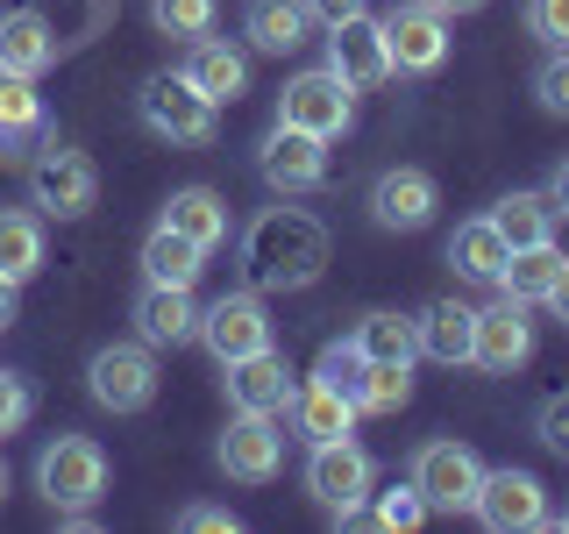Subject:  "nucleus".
<instances>
[{
	"label": "nucleus",
	"mask_w": 569,
	"mask_h": 534,
	"mask_svg": "<svg viewBox=\"0 0 569 534\" xmlns=\"http://www.w3.org/2000/svg\"><path fill=\"white\" fill-rule=\"evenodd\" d=\"M328 271V228L307 207H271L242 236V278L249 293H307Z\"/></svg>",
	"instance_id": "1"
},
{
	"label": "nucleus",
	"mask_w": 569,
	"mask_h": 534,
	"mask_svg": "<svg viewBox=\"0 0 569 534\" xmlns=\"http://www.w3.org/2000/svg\"><path fill=\"white\" fill-rule=\"evenodd\" d=\"M370 485H378V463L356 449L349 435L313 442V456H307V492H313V498H320V506H328L342 527L363 521V498H370Z\"/></svg>",
	"instance_id": "2"
},
{
	"label": "nucleus",
	"mask_w": 569,
	"mask_h": 534,
	"mask_svg": "<svg viewBox=\"0 0 569 534\" xmlns=\"http://www.w3.org/2000/svg\"><path fill=\"white\" fill-rule=\"evenodd\" d=\"M278 121H284V129H307L320 142H335V136L356 129V86L335 79L328 65H313V71H299V79H284Z\"/></svg>",
	"instance_id": "3"
},
{
	"label": "nucleus",
	"mask_w": 569,
	"mask_h": 534,
	"mask_svg": "<svg viewBox=\"0 0 569 534\" xmlns=\"http://www.w3.org/2000/svg\"><path fill=\"white\" fill-rule=\"evenodd\" d=\"M36 492L58 513H79L107 492V449L93 435H58L43 456H36Z\"/></svg>",
	"instance_id": "4"
},
{
	"label": "nucleus",
	"mask_w": 569,
	"mask_h": 534,
	"mask_svg": "<svg viewBox=\"0 0 569 534\" xmlns=\"http://www.w3.org/2000/svg\"><path fill=\"white\" fill-rule=\"evenodd\" d=\"M136 107H142V121H150L164 142H213V129H221V107H213L186 71H157V79H142Z\"/></svg>",
	"instance_id": "5"
},
{
	"label": "nucleus",
	"mask_w": 569,
	"mask_h": 534,
	"mask_svg": "<svg viewBox=\"0 0 569 534\" xmlns=\"http://www.w3.org/2000/svg\"><path fill=\"white\" fill-rule=\"evenodd\" d=\"M29 192H36V207H43L50 221H86L93 200H100V171H93V157H86V150L50 142V150L29 165Z\"/></svg>",
	"instance_id": "6"
},
{
	"label": "nucleus",
	"mask_w": 569,
	"mask_h": 534,
	"mask_svg": "<svg viewBox=\"0 0 569 534\" xmlns=\"http://www.w3.org/2000/svg\"><path fill=\"white\" fill-rule=\"evenodd\" d=\"M86 392L107 406V414H142L157 399V356L150 343H107L86 364Z\"/></svg>",
	"instance_id": "7"
},
{
	"label": "nucleus",
	"mask_w": 569,
	"mask_h": 534,
	"mask_svg": "<svg viewBox=\"0 0 569 534\" xmlns=\"http://www.w3.org/2000/svg\"><path fill=\"white\" fill-rule=\"evenodd\" d=\"M213 463H221L236 485H271L284 471V427L278 414H236L213 442Z\"/></svg>",
	"instance_id": "8"
},
{
	"label": "nucleus",
	"mask_w": 569,
	"mask_h": 534,
	"mask_svg": "<svg viewBox=\"0 0 569 534\" xmlns=\"http://www.w3.org/2000/svg\"><path fill=\"white\" fill-rule=\"evenodd\" d=\"M477 477H485V463L462 442H420L413 449V492L427 498V513H470Z\"/></svg>",
	"instance_id": "9"
},
{
	"label": "nucleus",
	"mask_w": 569,
	"mask_h": 534,
	"mask_svg": "<svg viewBox=\"0 0 569 534\" xmlns=\"http://www.w3.org/2000/svg\"><path fill=\"white\" fill-rule=\"evenodd\" d=\"M470 513L491 534H527V527H548V492H541V477H533V471H512V463H506V471L477 477Z\"/></svg>",
	"instance_id": "10"
},
{
	"label": "nucleus",
	"mask_w": 569,
	"mask_h": 534,
	"mask_svg": "<svg viewBox=\"0 0 569 534\" xmlns=\"http://www.w3.org/2000/svg\"><path fill=\"white\" fill-rule=\"evenodd\" d=\"M385 50H391V71H413V79L441 71L449 65V14L427 8V0H399L385 14Z\"/></svg>",
	"instance_id": "11"
},
{
	"label": "nucleus",
	"mask_w": 569,
	"mask_h": 534,
	"mask_svg": "<svg viewBox=\"0 0 569 534\" xmlns=\"http://www.w3.org/2000/svg\"><path fill=\"white\" fill-rule=\"evenodd\" d=\"M200 343L213 349V364H236V356L271 349V314H263V293H221L213 307H200Z\"/></svg>",
	"instance_id": "12"
},
{
	"label": "nucleus",
	"mask_w": 569,
	"mask_h": 534,
	"mask_svg": "<svg viewBox=\"0 0 569 534\" xmlns=\"http://www.w3.org/2000/svg\"><path fill=\"white\" fill-rule=\"evenodd\" d=\"M257 171H263L271 192H284V200H292V192H313L320 178H328V142L278 121V129L263 136V150H257Z\"/></svg>",
	"instance_id": "13"
},
{
	"label": "nucleus",
	"mask_w": 569,
	"mask_h": 534,
	"mask_svg": "<svg viewBox=\"0 0 569 534\" xmlns=\"http://www.w3.org/2000/svg\"><path fill=\"white\" fill-rule=\"evenodd\" d=\"M527 356H533V320H527V307H512V299L477 307V335H470V364H477V370L512 378Z\"/></svg>",
	"instance_id": "14"
},
{
	"label": "nucleus",
	"mask_w": 569,
	"mask_h": 534,
	"mask_svg": "<svg viewBox=\"0 0 569 534\" xmlns=\"http://www.w3.org/2000/svg\"><path fill=\"white\" fill-rule=\"evenodd\" d=\"M435 207H441V192H435V178H427L420 165H391L378 186H370V221L391 228V236L427 228V221H435Z\"/></svg>",
	"instance_id": "15"
},
{
	"label": "nucleus",
	"mask_w": 569,
	"mask_h": 534,
	"mask_svg": "<svg viewBox=\"0 0 569 534\" xmlns=\"http://www.w3.org/2000/svg\"><path fill=\"white\" fill-rule=\"evenodd\" d=\"M221 385H228V406L236 414H284V399H292V364L271 349H257V356H236V364H221Z\"/></svg>",
	"instance_id": "16"
},
{
	"label": "nucleus",
	"mask_w": 569,
	"mask_h": 534,
	"mask_svg": "<svg viewBox=\"0 0 569 534\" xmlns=\"http://www.w3.org/2000/svg\"><path fill=\"white\" fill-rule=\"evenodd\" d=\"M328 71H335V79H349L356 93H363V86H385V79H391L385 22H370V14H349V22H335V29H328Z\"/></svg>",
	"instance_id": "17"
},
{
	"label": "nucleus",
	"mask_w": 569,
	"mask_h": 534,
	"mask_svg": "<svg viewBox=\"0 0 569 534\" xmlns=\"http://www.w3.org/2000/svg\"><path fill=\"white\" fill-rule=\"evenodd\" d=\"M284 421H292V435L313 449V442H335V435H349V427H356V399L313 370L307 385H292V399H284Z\"/></svg>",
	"instance_id": "18"
},
{
	"label": "nucleus",
	"mask_w": 569,
	"mask_h": 534,
	"mask_svg": "<svg viewBox=\"0 0 569 534\" xmlns=\"http://www.w3.org/2000/svg\"><path fill=\"white\" fill-rule=\"evenodd\" d=\"M136 328L150 349H178L200 335V299H192V285H150L142 278V299H136Z\"/></svg>",
	"instance_id": "19"
},
{
	"label": "nucleus",
	"mask_w": 569,
	"mask_h": 534,
	"mask_svg": "<svg viewBox=\"0 0 569 534\" xmlns=\"http://www.w3.org/2000/svg\"><path fill=\"white\" fill-rule=\"evenodd\" d=\"M50 58H58V36H50L43 14L36 8L0 14V71H8V79H43Z\"/></svg>",
	"instance_id": "20"
},
{
	"label": "nucleus",
	"mask_w": 569,
	"mask_h": 534,
	"mask_svg": "<svg viewBox=\"0 0 569 534\" xmlns=\"http://www.w3.org/2000/svg\"><path fill=\"white\" fill-rule=\"evenodd\" d=\"M186 79L200 86L213 107H221V100H242V86H249V58H242L236 43H221V36H192Z\"/></svg>",
	"instance_id": "21"
},
{
	"label": "nucleus",
	"mask_w": 569,
	"mask_h": 534,
	"mask_svg": "<svg viewBox=\"0 0 569 534\" xmlns=\"http://www.w3.org/2000/svg\"><path fill=\"white\" fill-rule=\"evenodd\" d=\"M470 335H477V307H462V299H435L413 320V343L435 364H470Z\"/></svg>",
	"instance_id": "22"
},
{
	"label": "nucleus",
	"mask_w": 569,
	"mask_h": 534,
	"mask_svg": "<svg viewBox=\"0 0 569 534\" xmlns=\"http://www.w3.org/2000/svg\"><path fill=\"white\" fill-rule=\"evenodd\" d=\"M307 22L313 14L299 8V0H249L242 36H249V50H263V58H292V50L307 43Z\"/></svg>",
	"instance_id": "23"
},
{
	"label": "nucleus",
	"mask_w": 569,
	"mask_h": 534,
	"mask_svg": "<svg viewBox=\"0 0 569 534\" xmlns=\"http://www.w3.org/2000/svg\"><path fill=\"white\" fill-rule=\"evenodd\" d=\"M200 271H207V249L192 236H178L164 221L142 236V278L150 285H200Z\"/></svg>",
	"instance_id": "24"
},
{
	"label": "nucleus",
	"mask_w": 569,
	"mask_h": 534,
	"mask_svg": "<svg viewBox=\"0 0 569 534\" xmlns=\"http://www.w3.org/2000/svg\"><path fill=\"white\" fill-rule=\"evenodd\" d=\"M164 228H178V236H192L200 249H221L228 243V207L213 186H178L164 200Z\"/></svg>",
	"instance_id": "25"
},
{
	"label": "nucleus",
	"mask_w": 569,
	"mask_h": 534,
	"mask_svg": "<svg viewBox=\"0 0 569 534\" xmlns=\"http://www.w3.org/2000/svg\"><path fill=\"white\" fill-rule=\"evenodd\" d=\"M506 236L491 228V214H477V221H462L456 236H449V264H456V278H470V285H491L498 271H506Z\"/></svg>",
	"instance_id": "26"
},
{
	"label": "nucleus",
	"mask_w": 569,
	"mask_h": 534,
	"mask_svg": "<svg viewBox=\"0 0 569 534\" xmlns=\"http://www.w3.org/2000/svg\"><path fill=\"white\" fill-rule=\"evenodd\" d=\"M562 271V249L556 243H533V249H512L506 271H498V299H512V307H533V299H548V285Z\"/></svg>",
	"instance_id": "27"
},
{
	"label": "nucleus",
	"mask_w": 569,
	"mask_h": 534,
	"mask_svg": "<svg viewBox=\"0 0 569 534\" xmlns=\"http://www.w3.org/2000/svg\"><path fill=\"white\" fill-rule=\"evenodd\" d=\"M349 343H356V356H363V364H413V356H420V343H413V320H406V314H391V307L363 314V320L349 328Z\"/></svg>",
	"instance_id": "28"
},
{
	"label": "nucleus",
	"mask_w": 569,
	"mask_h": 534,
	"mask_svg": "<svg viewBox=\"0 0 569 534\" xmlns=\"http://www.w3.org/2000/svg\"><path fill=\"white\" fill-rule=\"evenodd\" d=\"M491 228L506 236V249L556 243V207H548V192H506V200L491 207Z\"/></svg>",
	"instance_id": "29"
},
{
	"label": "nucleus",
	"mask_w": 569,
	"mask_h": 534,
	"mask_svg": "<svg viewBox=\"0 0 569 534\" xmlns=\"http://www.w3.org/2000/svg\"><path fill=\"white\" fill-rule=\"evenodd\" d=\"M43 271V214H22V207H8L0 214V278H36Z\"/></svg>",
	"instance_id": "30"
},
{
	"label": "nucleus",
	"mask_w": 569,
	"mask_h": 534,
	"mask_svg": "<svg viewBox=\"0 0 569 534\" xmlns=\"http://www.w3.org/2000/svg\"><path fill=\"white\" fill-rule=\"evenodd\" d=\"M43 136V93H36V79H8L0 71V150H22V142Z\"/></svg>",
	"instance_id": "31"
},
{
	"label": "nucleus",
	"mask_w": 569,
	"mask_h": 534,
	"mask_svg": "<svg viewBox=\"0 0 569 534\" xmlns=\"http://www.w3.org/2000/svg\"><path fill=\"white\" fill-rule=\"evenodd\" d=\"M406 399H413V364H363L356 414H399Z\"/></svg>",
	"instance_id": "32"
},
{
	"label": "nucleus",
	"mask_w": 569,
	"mask_h": 534,
	"mask_svg": "<svg viewBox=\"0 0 569 534\" xmlns=\"http://www.w3.org/2000/svg\"><path fill=\"white\" fill-rule=\"evenodd\" d=\"M213 14H221V0H150V22L164 36H178V43L213 36Z\"/></svg>",
	"instance_id": "33"
},
{
	"label": "nucleus",
	"mask_w": 569,
	"mask_h": 534,
	"mask_svg": "<svg viewBox=\"0 0 569 534\" xmlns=\"http://www.w3.org/2000/svg\"><path fill=\"white\" fill-rule=\"evenodd\" d=\"M370 521L391 527V534H413L427 521V498L413 492V477H406V485H391V492H378V513H370Z\"/></svg>",
	"instance_id": "34"
},
{
	"label": "nucleus",
	"mask_w": 569,
	"mask_h": 534,
	"mask_svg": "<svg viewBox=\"0 0 569 534\" xmlns=\"http://www.w3.org/2000/svg\"><path fill=\"white\" fill-rule=\"evenodd\" d=\"M527 29L548 50H569V0H527Z\"/></svg>",
	"instance_id": "35"
},
{
	"label": "nucleus",
	"mask_w": 569,
	"mask_h": 534,
	"mask_svg": "<svg viewBox=\"0 0 569 534\" xmlns=\"http://www.w3.org/2000/svg\"><path fill=\"white\" fill-rule=\"evenodd\" d=\"M533 100H541L548 115H569V50H556V58L533 71Z\"/></svg>",
	"instance_id": "36"
},
{
	"label": "nucleus",
	"mask_w": 569,
	"mask_h": 534,
	"mask_svg": "<svg viewBox=\"0 0 569 534\" xmlns=\"http://www.w3.org/2000/svg\"><path fill=\"white\" fill-rule=\"evenodd\" d=\"M320 378L342 385L356 399V385H363V356H356V343H328V349H320Z\"/></svg>",
	"instance_id": "37"
},
{
	"label": "nucleus",
	"mask_w": 569,
	"mask_h": 534,
	"mask_svg": "<svg viewBox=\"0 0 569 534\" xmlns=\"http://www.w3.org/2000/svg\"><path fill=\"white\" fill-rule=\"evenodd\" d=\"M533 435H541L556 456H569V392H548V399H541V414H533Z\"/></svg>",
	"instance_id": "38"
},
{
	"label": "nucleus",
	"mask_w": 569,
	"mask_h": 534,
	"mask_svg": "<svg viewBox=\"0 0 569 534\" xmlns=\"http://www.w3.org/2000/svg\"><path fill=\"white\" fill-rule=\"evenodd\" d=\"M29 385L22 378H14V370H0V435H14V427H22L29 421Z\"/></svg>",
	"instance_id": "39"
},
{
	"label": "nucleus",
	"mask_w": 569,
	"mask_h": 534,
	"mask_svg": "<svg viewBox=\"0 0 569 534\" xmlns=\"http://www.w3.org/2000/svg\"><path fill=\"white\" fill-rule=\"evenodd\" d=\"M178 527H186V534H236L242 521L228 506H186V513H178Z\"/></svg>",
	"instance_id": "40"
},
{
	"label": "nucleus",
	"mask_w": 569,
	"mask_h": 534,
	"mask_svg": "<svg viewBox=\"0 0 569 534\" xmlns=\"http://www.w3.org/2000/svg\"><path fill=\"white\" fill-rule=\"evenodd\" d=\"M299 8H307L313 22H328V29H335V22H349V14H363L370 0H299Z\"/></svg>",
	"instance_id": "41"
},
{
	"label": "nucleus",
	"mask_w": 569,
	"mask_h": 534,
	"mask_svg": "<svg viewBox=\"0 0 569 534\" xmlns=\"http://www.w3.org/2000/svg\"><path fill=\"white\" fill-rule=\"evenodd\" d=\"M548 207H556V221H569V157L556 165V178H548Z\"/></svg>",
	"instance_id": "42"
},
{
	"label": "nucleus",
	"mask_w": 569,
	"mask_h": 534,
	"mask_svg": "<svg viewBox=\"0 0 569 534\" xmlns=\"http://www.w3.org/2000/svg\"><path fill=\"white\" fill-rule=\"evenodd\" d=\"M548 307H556V320L569 328V257H562V271H556V285H548Z\"/></svg>",
	"instance_id": "43"
},
{
	"label": "nucleus",
	"mask_w": 569,
	"mask_h": 534,
	"mask_svg": "<svg viewBox=\"0 0 569 534\" xmlns=\"http://www.w3.org/2000/svg\"><path fill=\"white\" fill-rule=\"evenodd\" d=\"M14 293H22V285H14V278H0V335L14 328V307H22V299H14Z\"/></svg>",
	"instance_id": "44"
},
{
	"label": "nucleus",
	"mask_w": 569,
	"mask_h": 534,
	"mask_svg": "<svg viewBox=\"0 0 569 534\" xmlns=\"http://www.w3.org/2000/svg\"><path fill=\"white\" fill-rule=\"evenodd\" d=\"M427 8H441V14H470V8H485V0H427Z\"/></svg>",
	"instance_id": "45"
},
{
	"label": "nucleus",
	"mask_w": 569,
	"mask_h": 534,
	"mask_svg": "<svg viewBox=\"0 0 569 534\" xmlns=\"http://www.w3.org/2000/svg\"><path fill=\"white\" fill-rule=\"evenodd\" d=\"M0 498H8V463H0Z\"/></svg>",
	"instance_id": "46"
},
{
	"label": "nucleus",
	"mask_w": 569,
	"mask_h": 534,
	"mask_svg": "<svg viewBox=\"0 0 569 534\" xmlns=\"http://www.w3.org/2000/svg\"><path fill=\"white\" fill-rule=\"evenodd\" d=\"M556 527H569V513H562V521H556Z\"/></svg>",
	"instance_id": "47"
}]
</instances>
